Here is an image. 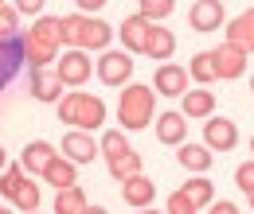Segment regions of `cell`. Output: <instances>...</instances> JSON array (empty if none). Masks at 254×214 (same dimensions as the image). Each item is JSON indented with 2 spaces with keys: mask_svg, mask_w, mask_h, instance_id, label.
<instances>
[{
  "mask_svg": "<svg viewBox=\"0 0 254 214\" xmlns=\"http://www.w3.org/2000/svg\"><path fill=\"white\" fill-rule=\"evenodd\" d=\"M114 39L102 16H66L63 20V47L66 51H102Z\"/></svg>",
  "mask_w": 254,
  "mask_h": 214,
  "instance_id": "6da1fadb",
  "label": "cell"
},
{
  "mask_svg": "<svg viewBox=\"0 0 254 214\" xmlns=\"http://www.w3.org/2000/svg\"><path fill=\"white\" fill-rule=\"evenodd\" d=\"M251 90H254V82H251Z\"/></svg>",
  "mask_w": 254,
  "mask_h": 214,
  "instance_id": "7bdbcfd3",
  "label": "cell"
},
{
  "mask_svg": "<svg viewBox=\"0 0 254 214\" xmlns=\"http://www.w3.org/2000/svg\"><path fill=\"white\" fill-rule=\"evenodd\" d=\"M16 16H35V20H43V0H24V4H16Z\"/></svg>",
  "mask_w": 254,
  "mask_h": 214,
  "instance_id": "836d02e7",
  "label": "cell"
},
{
  "mask_svg": "<svg viewBox=\"0 0 254 214\" xmlns=\"http://www.w3.org/2000/svg\"><path fill=\"white\" fill-rule=\"evenodd\" d=\"M0 168H4V148H0Z\"/></svg>",
  "mask_w": 254,
  "mask_h": 214,
  "instance_id": "ab89813d",
  "label": "cell"
},
{
  "mask_svg": "<svg viewBox=\"0 0 254 214\" xmlns=\"http://www.w3.org/2000/svg\"><path fill=\"white\" fill-rule=\"evenodd\" d=\"M35 214H39V211H35Z\"/></svg>",
  "mask_w": 254,
  "mask_h": 214,
  "instance_id": "ee69618b",
  "label": "cell"
},
{
  "mask_svg": "<svg viewBox=\"0 0 254 214\" xmlns=\"http://www.w3.org/2000/svg\"><path fill=\"white\" fill-rule=\"evenodd\" d=\"M28 39L59 55V47H63V20H55V16H43V20H35L32 28H28Z\"/></svg>",
  "mask_w": 254,
  "mask_h": 214,
  "instance_id": "7c38bea8",
  "label": "cell"
},
{
  "mask_svg": "<svg viewBox=\"0 0 254 214\" xmlns=\"http://www.w3.org/2000/svg\"><path fill=\"white\" fill-rule=\"evenodd\" d=\"M153 90H160L164 97H184L188 93V66L160 62L157 74H153Z\"/></svg>",
  "mask_w": 254,
  "mask_h": 214,
  "instance_id": "5b68a950",
  "label": "cell"
},
{
  "mask_svg": "<svg viewBox=\"0 0 254 214\" xmlns=\"http://www.w3.org/2000/svg\"><path fill=\"white\" fill-rule=\"evenodd\" d=\"M251 152H254V136H251Z\"/></svg>",
  "mask_w": 254,
  "mask_h": 214,
  "instance_id": "b9f144b4",
  "label": "cell"
},
{
  "mask_svg": "<svg viewBox=\"0 0 254 214\" xmlns=\"http://www.w3.org/2000/svg\"><path fill=\"white\" fill-rule=\"evenodd\" d=\"M106 0H78V16H90V12H102Z\"/></svg>",
  "mask_w": 254,
  "mask_h": 214,
  "instance_id": "d590c367",
  "label": "cell"
},
{
  "mask_svg": "<svg viewBox=\"0 0 254 214\" xmlns=\"http://www.w3.org/2000/svg\"><path fill=\"white\" fill-rule=\"evenodd\" d=\"M55 109H59V121L78 128V132H90V128H98L106 121V101L94 97V93H82V90H70Z\"/></svg>",
  "mask_w": 254,
  "mask_h": 214,
  "instance_id": "7a4b0ae2",
  "label": "cell"
},
{
  "mask_svg": "<svg viewBox=\"0 0 254 214\" xmlns=\"http://www.w3.org/2000/svg\"><path fill=\"white\" fill-rule=\"evenodd\" d=\"M211 59H215V74L227 78V82L247 74V51H239L235 43H219V47H211Z\"/></svg>",
  "mask_w": 254,
  "mask_h": 214,
  "instance_id": "52a82bcc",
  "label": "cell"
},
{
  "mask_svg": "<svg viewBox=\"0 0 254 214\" xmlns=\"http://www.w3.org/2000/svg\"><path fill=\"white\" fill-rule=\"evenodd\" d=\"M82 214H110V211H106V207H86Z\"/></svg>",
  "mask_w": 254,
  "mask_h": 214,
  "instance_id": "8d00e7d4",
  "label": "cell"
},
{
  "mask_svg": "<svg viewBox=\"0 0 254 214\" xmlns=\"http://www.w3.org/2000/svg\"><path fill=\"white\" fill-rule=\"evenodd\" d=\"M86 207H90V203H86V195H82V187H78V183L55 195V214H82Z\"/></svg>",
  "mask_w": 254,
  "mask_h": 214,
  "instance_id": "cb8c5ba5",
  "label": "cell"
},
{
  "mask_svg": "<svg viewBox=\"0 0 254 214\" xmlns=\"http://www.w3.org/2000/svg\"><path fill=\"white\" fill-rule=\"evenodd\" d=\"M149 31H153V24H145L141 16H129L126 24L118 28V35H122V43H126V51H129V55H145Z\"/></svg>",
  "mask_w": 254,
  "mask_h": 214,
  "instance_id": "5bb4252c",
  "label": "cell"
},
{
  "mask_svg": "<svg viewBox=\"0 0 254 214\" xmlns=\"http://www.w3.org/2000/svg\"><path fill=\"white\" fill-rule=\"evenodd\" d=\"M63 78H59V70H32V97L35 101H47V105H59L63 101Z\"/></svg>",
  "mask_w": 254,
  "mask_h": 214,
  "instance_id": "9c48e42d",
  "label": "cell"
},
{
  "mask_svg": "<svg viewBox=\"0 0 254 214\" xmlns=\"http://www.w3.org/2000/svg\"><path fill=\"white\" fill-rule=\"evenodd\" d=\"M20 62H24V39H8V43H0V90L16 78Z\"/></svg>",
  "mask_w": 254,
  "mask_h": 214,
  "instance_id": "ac0fdd59",
  "label": "cell"
},
{
  "mask_svg": "<svg viewBox=\"0 0 254 214\" xmlns=\"http://www.w3.org/2000/svg\"><path fill=\"white\" fill-rule=\"evenodd\" d=\"M63 156L70 160V164H94L98 160V144H94V136L90 132H78V128H70L63 136Z\"/></svg>",
  "mask_w": 254,
  "mask_h": 214,
  "instance_id": "30bf717a",
  "label": "cell"
},
{
  "mask_svg": "<svg viewBox=\"0 0 254 214\" xmlns=\"http://www.w3.org/2000/svg\"><path fill=\"white\" fill-rule=\"evenodd\" d=\"M176 160H180V168L184 171H195V175H203L207 168H211V148L207 144H180V152H176Z\"/></svg>",
  "mask_w": 254,
  "mask_h": 214,
  "instance_id": "44dd1931",
  "label": "cell"
},
{
  "mask_svg": "<svg viewBox=\"0 0 254 214\" xmlns=\"http://www.w3.org/2000/svg\"><path fill=\"white\" fill-rule=\"evenodd\" d=\"M16 211H24V214L39 211V183H35V179H24L20 195H16Z\"/></svg>",
  "mask_w": 254,
  "mask_h": 214,
  "instance_id": "f546056e",
  "label": "cell"
},
{
  "mask_svg": "<svg viewBox=\"0 0 254 214\" xmlns=\"http://www.w3.org/2000/svg\"><path fill=\"white\" fill-rule=\"evenodd\" d=\"M122 199H126V207H137V211H145L153 199H157V183L149 179V175H133L122 183Z\"/></svg>",
  "mask_w": 254,
  "mask_h": 214,
  "instance_id": "4fadbf2b",
  "label": "cell"
},
{
  "mask_svg": "<svg viewBox=\"0 0 254 214\" xmlns=\"http://www.w3.org/2000/svg\"><path fill=\"white\" fill-rule=\"evenodd\" d=\"M184 136H188V121H184V113H160L157 121V140L160 144H184Z\"/></svg>",
  "mask_w": 254,
  "mask_h": 214,
  "instance_id": "ffe728a7",
  "label": "cell"
},
{
  "mask_svg": "<svg viewBox=\"0 0 254 214\" xmlns=\"http://www.w3.org/2000/svg\"><path fill=\"white\" fill-rule=\"evenodd\" d=\"M247 199H251V211H254V191H251V195H247Z\"/></svg>",
  "mask_w": 254,
  "mask_h": 214,
  "instance_id": "f35d334b",
  "label": "cell"
},
{
  "mask_svg": "<svg viewBox=\"0 0 254 214\" xmlns=\"http://www.w3.org/2000/svg\"><path fill=\"white\" fill-rule=\"evenodd\" d=\"M191 78L199 82V86H211V82H219V74H215V59H211V51H199V55H191Z\"/></svg>",
  "mask_w": 254,
  "mask_h": 214,
  "instance_id": "d4e9b609",
  "label": "cell"
},
{
  "mask_svg": "<svg viewBox=\"0 0 254 214\" xmlns=\"http://www.w3.org/2000/svg\"><path fill=\"white\" fill-rule=\"evenodd\" d=\"M172 51H176V35L168 28L149 31V43H145V55H149V59H172Z\"/></svg>",
  "mask_w": 254,
  "mask_h": 214,
  "instance_id": "603a6c76",
  "label": "cell"
},
{
  "mask_svg": "<svg viewBox=\"0 0 254 214\" xmlns=\"http://www.w3.org/2000/svg\"><path fill=\"white\" fill-rule=\"evenodd\" d=\"M153 109H157V90L129 82V90H122V101H118V121L126 132H137L153 121Z\"/></svg>",
  "mask_w": 254,
  "mask_h": 214,
  "instance_id": "3957f363",
  "label": "cell"
},
{
  "mask_svg": "<svg viewBox=\"0 0 254 214\" xmlns=\"http://www.w3.org/2000/svg\"><path fill=\"white\" fill-rule=\"evenodd\" d=\"M110 175H114L118 183H126V179H133V175H141V156L126 152V156H118V160H110Z\"/></svg>",
  "mask_w": 254,
  "mask_h": 214,
  "instance_id": "4316f807",
  "label": "cell"
},
{
  "mask_svg": "<svg viewBox=\"0 0 254 214\" xmlns=\"http://www.w3.org/2000/svg\"><path fill=\"white\" fill-rule=\"evenodd\" d=\"M126 152H133V148H129V140H126V132L110 128V132L102 136V156H106V164H110V160H118V156H126Z\"/></svg>",
  "mask_w": 254,
  "mask_h": 214,
  "instance_id": "f1b7e54d",
  "label": "cell"
},
{
  "mask_svg": "<svg viewBox=\"0 0 254 214\" xmlns=\"http://www.w3.org/2000/svg\"><path fill=\"white\" fill-rule=\"evenodd\" d=\"M235 183H239V191H247V195L254 191V160H247V164L235 168Z\"/></svg>",
  "mask_w": 254,
  "mask_h": 214,
  "instance_id": "1f68e13d",
  "label": "cell"
},
{
  "mask_svg": "<svg viewBox=\"0 0 254 214\" xmlns=\"http://www.w3.org/2000/svg\"><path fill=\"white\" fill-rule=\"evenodd\" d=\"M129 74H133L129 51H106V55L98 59V78H102L106 86H126Z\"/></svg>",
  "mask_w": 254,
  "mask_h": 214,
  "instance_id": "277c9868",
  "label": "cell"
},
{
  "mask_svg": "<svg viewBox=\"0 0 254 214\" xmlns=\"http://www.w3.org/2000/svg\"><path fill=\"white\" fill-rule=\"evenodd\" d=\"M43 183H51V187H59V191H66V187H74L78 183V164H70L63 152L55 156L51 164H47V171H43Z\"/></svg>",
  "mask_w": 254,
  "mask_h": 214,
  "instance_id": "2e32d148",
  "label": "cell"
},
{
  "mask_svg": "<svg viewBox=\"0 0 254 214\" xmlns=\"http://www.w3.org/2000/svg\"><path fill=\"white\" fill-rule=\"evenodd\" d=\"M191 31H215L223 28V4L215 0H199V4H191Z\"/></svg>",
  "mask_w": 254,
  "mask_h": 214,
  "instance_id": "e0dca14e",
  "label": "cell"
},
{
  "mask_svg": "<svg viewBox=\"0 0 254 214\" xmlns=\"http://www.w3.org/2000/svg\"><path fill=\"white\" fill-rule=\"evenodd\" d=\"M164 214H195V207H191L180 191H172V195H168V203H164Z\"/></svg>",
  "mask_w": 254,
  "mask_h": 214,
  "instance_id": "d6a6232c",
  "label": "cell"
},
{
  "mask_svg": "<svg viewBox=\"0 0 254 214\" xmlns=\"http://www.w3.org/2000/svg\"><path fill=\"white\" fill-rule=\"evenodd\" d=\"M203 144L211 152H231L239 144V125L227 121V117H211V121L203 125Z\"/></svg>",
  "mask_w": 254,
  "mask_h": 214,
  "instance_id": "8992f818",
  "label": "cell"
},
{
  "mask_svg": "<svg viewBox=\"0 0 254 214\" xmlns=\"http://www.w3.org/2000/svg\"><path fill=\"white\" fill-rule=\"evenodd\" d=\"M180 195L188 199L195 211H203V207H211V203H215V183H211V179H203V175H191L188 183L180 187Z\"/></svg>",
  "mask_w": 254,
  "mask_h": 214,
  "instance_id": "7402d4cb",
  "label": "cell"
},
{
  "mask_svg": "<svg viewBox=\"0 0 254 214\" xmlns=\"http://www.w3.org/2000/svg\"><path fill=\"white\" fill-rule=\"evenodd\" d=\"M172 0H141V8H137V16L145 20V24H153V28H160V20H168L172 16Z\"/></svg>",
  "mask_w": 254,
  "mask_h": 214,
  "instance_id": "484cf974",
  "label": "cell"
},
{
  "mask_svg": "<svg viewBox=\"0 0 254 214\" xmlns=\"http://www.w3.org/2000/svg\"><path fill=\"white\" fill-rule=\"evenodd\" d=\"M180 113L184 117H211L215 113V93L211 90H188L184 97H180Z\"/></svg>",
  "mask_w": 254,
  "mask_h": 214,
  "instance_id": "d6986e66",
  "label": "cell"
},
{
  "mask_svg": "<svg viewBox=\"0 0 254 214\" xmlns=\"http://www.w3.org/2000/svg\"><path fill=\"white\" fill-rule=\"evenodd\" d=\"M0 214H12V211H8V207H0Z\"/></svg>",
  "mask_w": 254,
  "mask_h": 214,
  "instance_id": "60d3db41",
  "label": "cell"
},
{
  "mask_svg": "<svg viewBox=\"0 0 254 214\" xmlns=\"http://www.w3.org/2000/svg\"><path fill=\"white\" fill-rule=\"evenodd\" d=\"M137 214H160V211H149V207H145V211H137Z\"/></svg>",
  "mask_w": 254,
  "mask_h": 214,
  "instance_id": "74e56055",
  "label": "cell"
},
{
  "mask_svg": "<svg viewBox=\"0 0 254 214\" xmlns=\"http://www.w3.org/2000/svg\"><path fill=\"white\" fill-rule=\"evenodd\" d=\"M207 214H239V207L223 199V203H211V207H207Z\"/></svg>",
  "mask_w": 254,
  "mask_h": 214,
  "instance_id": "e575fe53",
  "label": "cell"
},
{
  "mask_svg": "<svg viewBox=\"0 0 254 214\" xmlns=\"http://www.w3.org/2000/svg\"><path fill=\"white\" fill-rule=\"evenodd\" d=\"M227 43H235L239 51H254V8H247L243 16H235L231 24H227Z\"/></svg>",
  "mask_w": 254,
  "mask_h": 214,
  "instance_id": "9a60e30c",
  "label": "cell"
},
{
  "mask_svg": "<svg viewBox=\"0 0 254 214\" xmlns=\"http://www.w3.org/2000/svg\"><path fill=\"white\" fill-rule=\"evenodd\" d=\"M55 144H47V140H32L24 152H20V168L28 171V175H39L43 179V171H47V164L55 160Z\"/></svg>",
  "mask_w": 254,
  "mask_h": 214,
  "instance_id": "8fae6325",
  "label": "cell"
},
{
  "mask_svg": "<svg viewBox=\"0 0 254 214\" xmlns=\"http://www.w3.org/2000/svg\"><path fill=\"white\" fill-rule=\"evenodd\" d=\"M16 4H0V43H8V39H16Z\"/></svg>",
  "mask_w": 254,
  "mask_h": 214,
  "instance_id": "4dcf8cb0",
  "label": "cell"
},
{
  "mask_svg": "<svg viewBox=\"0 0 254 214\" xmlns=\"http://www.w3.org/2000/svg\"><path fill=\"white\" fill-rule=\"evenodd\" d=\"M59 78H63V86H82V82H90V74H94V62L86 59V51H66L63 59H59Z\"/></svg>",
  "mask_w": 254,
  "mask_h": 214,
  "instance_id": "ba28073f",
  "label": "cell"
},
{
  "mask_svg": "<svg viewBox=\"0 0 254 214\" xmlns=\"http://www.w3.org/2000/svg\"><path fill=\"white\" fill-rule=\"evenodd\" d=\"M24 179H28V171L16 164V168H8L4 175H0V195L8 199V203H16V195H20V187H24Z\"/></svg>",
  "mask_w": 254,
  "mask_h": 214,
  "instance_id": "83f0119b",
  "label": "cell"
}]
</instances>
